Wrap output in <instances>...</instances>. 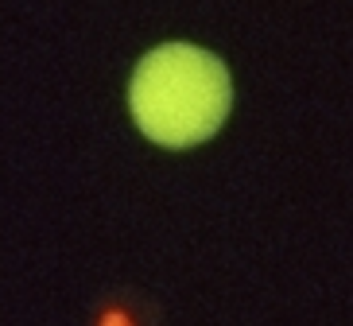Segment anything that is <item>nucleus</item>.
Returning <instances> with one entry per match:
<instances>
[{"label":"nucleus","mask_w":353,"mask_h":326,"mask_svg":"<svg viewBox=\"0 0 353 326\" xmlns=\"http://www.w3.org/2000/svg\"><path fill=\"white\" fill-rule=\"evenodd\" d=\"M233 85L221 59L190 43H167L136 63L128 109L136 128L163 147L210 140L229 116Z\"/></svg>","instance_id":"f257e3e1"}]
</instances>
